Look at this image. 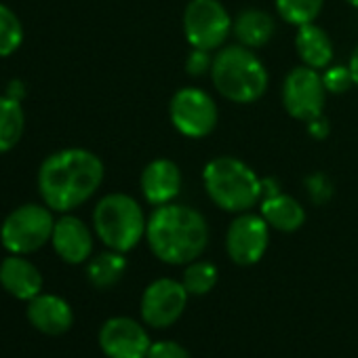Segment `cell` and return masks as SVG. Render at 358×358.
Listing matches in <instances>:
<instances>
[{
    "label": "cell",
    "mask_w": 358,
    "mask_h": 358,
    "mask_svg": "<svg viewBox=\"0 0 358 358\" xmlns=\"http://www.w3.org/2000/svg\"><path fill=\"white\" fill-rule=\"evenodd\" d=\"M282 108L295 120L310 122L320 116L327 101V89L322 83V74L308 66L293 68L282 83Z\"/></svg>",
    "instance_id": "obj_9"
},
{
    "label": "cell",
    "mask_w": 358,
    "mask_h": 358,
    "mask_svg": "<svg viewBox=\"0 0 358 358\" xmlns=\"http://www.w3.org/2000/svg\"><path fill=\"white\" fill-rule=\"evenodd\" d=\"M295 51L303 66L314 68L318 72L329 68L333 62V43L329 34L316 24H306L297 28Z\"/></svg>",
    "instance_id": "obj_18"
},
{
    "label": "cell",
    "mask_w": 358,
    "mask_h": 358,
    "mask_svg": "<svg viewBox=\"0 0 358 358\" xmlns=\"http://www.w3.org/2000/svg\"><path fill=\"white\" fill-rule=\"evenodd\" d=\"M348 68H350V72H352L354 85L358 87V45H356V49H354V51H352V55H350Z\"/></svg>",
    "instance_id": "obj_32"
},
{
    "label": "cell",
    "mask_w": 358,
    "mask_h": 358,
    "mask_svg": "<svg viewBox=\"0 0 358 358\" xmlns=\"http://www.w3.org/2000/svg\"><path fill=\"white\" fill-rule=\"evenodd\" d=\"M51 243L55 253L72 266L85 264L93 255V234L89 226L74 215H62L55 220Z\"/></svg>",
    "instance_id": "obj_14"
},
{
    "label": "cell",
    "mask_w": 358,
    "mask_h": 358,
    "mask_svg": "<svg viewBox=\"0 0 358 358\" xmlns=\"http://www.w3.org/2000/svg\"><path fill=\"white\" fill-rule=\"evenodd\" d=\"M259 215L268 222V226L272 230H278V232H297L303 224H306V209L303 205L280 192L276 196H268V199H262L259 203Z\"/></svg>",
    "instance_id": "obj_17"
},
{
    "label": "cell",
    "mask_w": 358,
    "mask_h": 358,
    "mask_svg": "<svg viewBox=\"0 0 358 358\" xmlns=\"http://www.w3.org/2000/svg\"><path fill=\"white\" fill-rule=\"evenodd\" d=\"M103 175V162L91 150H57L38 169V194L51 211L70 213L99 190Z\"/></svg>",
    "instance_id": "obj_1"
},
{
    "label": "cell",
    "mask_w": 358,
    "mask_h": 358,
    "mask_svg": "<svg viewBox=\"0 0 358 358\" xmlns=\"http://www.w3.org/2000/svg\"><path fill=\"white\" fill-rule=\"evenodd\" d=\"M345 3H348L350 7H354V9H358V0H345Z\"/></svg>",
    "instance_id": "obj_33"
},
{
    "label": "cell",
    "mask_w": 358,
    "mask_h": 358,
    "mask_svg": "<svg viewBox=\"0 0 358 358\" xmlns=\"http://www.w3.org/2000/svg\"><path fill=\"white\" fill-rule=\"evenodd\" d=\"M306 190L314 205H327L333 196V184L324 173H312L306 177Z\"/></svg>",
    "instance_id": "obj_26"
},
{
    "label": "cell",
    "mask_w": 358,
    "mask_h": 358,
    "mask_svg": "<svg viewBox=\"0 0 358 358\" xmlns=\"http://www.w3.org/2000/svg\"><path fill=\"white\" fill-rule=\"evenodd\" d=\"M182 169L169 158H154L145 164L139 177V188L143 199L152 207L175 203L182 192Z\"/></svg>",
    "instance_id": "obj_13"
},
{
    "label": "cell",
    "mask_w": 358,
    "mask_h": 358,
    "mask_svg": "<svg viewBox=\"0 0 358 358\" xmlns=\"http://www.w3.org/2000/svg\"><path fill=\"white\" fill-rule=\"evenodd\" d=\"M0 285L15 299L30 301L43 293V274L24 255H9L0 264Z\"/></svg>",
    "instance_id": "obj_16"
},
{
    "label": "cell",
    "mask_w": 358,
    "mask_h": 358,
    "mask_svg": "<svg viewBox=\"0 0 358 358\" xmlns=\"http://www.w3.org/2000/svg\"><path fill=\"white\" fill-rule=\"evenodd\" d=\"M306 127H308L310 137H312V139H316V141L327 139V137H329V133H331V122H329L322 114H320V116H316V118H312L310 122H306Z\"/></svg>",
    "instance_id": "obj_29"
},
{
    "label": "cell",
    "mask_w": 358,
    "mask_h": 358,
    "mask_svg": "<svg viewBox=\"0 0 358 358\" xmlns=\"http://www.w3.org/2000/svg\"><path fill=\"white\" fill-rule=\"evenodd\" d=\"M150 345L148 331L129 316H114L99 329V348L108 358H145Z\"/></svg>",
    "instance_id": "obj_12"
},
{
    "label": "cell",
    "mask_w": 358,
    "mask_h": 358,
    "mask_svg": "<svg viewBox=\"0 0 358 358\" xmlns=\"http://www.w3.org/2000/svg\"><path fill=\"white\" fill-rule=\"evenodd\" d=\"M213 68V57L211 51L205 49H192L186 57V72L194 78H201L205 74H211Z\"/></svg>",
    "instance_id": "obj_27"
},
{
    "label": "cell",
    "mask_w": 358,
    "mask_h": 358,
    "mask_svg": "<svg viewBox=\"0 0 358 358\" xmlns=\"http://www.w3.org/2000/svg\"><path fill=\"white\" fill-rule=\"evenodd\" d=\"M26 314L36 331L51 337L68 333L74 324V312L70 303L53 293H41L34 299H30Z\"/></svg>",
    "instance_id": "obj_15"
},
{
    "label": "cell",
    "mask_w": 358,
    "mask_h": 358,
    "mask_svg": "<svg viewBox=\"0 0 358 358\" xmlns=\"http://www.w3.org/2000/svg\"><path fill=\"white\" fill-rule=\"evenodd\" d=\"M234 20L220 0H190L184 11V36L192 49L217 51L232 34Z\"/></svg>",
    "instance_id": "obj_8"
},
{
    "label": "cell",
    "mask_w": 358,
    "mask_h": 358,
    "mask_svg": "<svg viewBox=\"0 0 358 358\" xmlns=\"http://www.w3.org/2000/svg\"><path fill=\"white\" fill-rule=\"evenodd\" d=\"M24 93H26V91H24V85H22L20 80H11V83H9V87H7V95H9V97L22 101Z\"/></svg>",
    "instance_id": "obj_31"
},
{
    "label": "cell",
    "mask_w": 358,
    "mask_h": 358,
    "mask_svg": "<svg viewBox=\"0 0 358 358\" xmlns=\"http://www.w3.org/2000/svg\"><path fill=\"white\" fill-rule=\"evenodd\" d=\"M127 272V259L124 253L108 249L103 253H97L87 264V278L97 289H110L114 287Z\"/></svg>",
    "instance_id": "obj_20"
},
{
    "label": "cell",
    "mask_w": 358,
    "mask_h": 358,
    "mask_svg": "<svg viewBox=\"0 0 358 358\" xmlns=\"http://www.w3.org/2000/svg\"><path fill=\"white\" fill-rule=\"evenodd\" d=\"M322 5L324 0H274L278 17L297 28L314 24V20L322 11Z\"/></svg>",
    "instance_id": "obj_22"
},
{
    "label": "cell",
    "mask_w": 358,
    "mask_h": 358,
    "mask_svg": "<svg viewBox=\"0 0 358 358\" xmlns=\"http://www.w3.org/2000/svg\"><path fill=\"white\" fill-rule=\"evenodd\" d=\"M280 184H278V179L274 177H264L262 179V199H268V196H276L280 194Z\"/></svg>",
    "instance_id": "obj_30"
},
{
    "label": "cell",
    "mask_w": 358,
    "mask_h": 358,
    "mask_svg": "<svg viewBox=\"0 0 358 358\" xmlns=\"http://www.w3.org/2000/svg\"><path fill=\"white\" fill-rule=\"evenodd\" d=\"M26 129V112L20 99L0 95V154L13 150Z\"/></svg>",
    "instance_id": "obj_21"
},
{
    "label": "cell",
    "mask_w": 358,
    "mask_h": 358,
    "mask_svg": "<svg viewBox=\"0 0 358 358\" xmlns=\"http://www.w3.org/2000/svg\"><path fill=\"white\" fill-rule=\"evenodd\" d=\"M211 80L217 93L232 103H255L270 85L264 62L243 45L224 47L213 55Z\"/></svg>",
    "instance_id": "obj_4"
},
{
    "label": "cell",
    "mask_w": 358,
    "mask_h": 358,
    "mask_svg": "<svg viewBox=\"0 0 358 358\" xmlns=\"http://www.w3.org/2000/svg\"><path fill=\"white\" fill-rule=\"evenodd\" d=\"M274 20L270 13L262 9H245L234 17L232 34L236 36L238 45L247 49H262L274 36Z\"/></svg>",
    "instance_id": "obj_19"
},
{
    "label": "cell",
    "mask_w": 358,
    "mask_h": 358,
    "mask_svg": "<svg viewBox=\"0 0 358 358\" xmlns=\"http://www.w3.org/2000/svg\"><path fill=\"white\" fill-rule=\"evenodd\" d=\"M217 278H220L217 268L211 262H205L199 257L186 266L182 282L190 295H207L217 285Z\"/></svg>",
    "instance_id": "obj_23"
},
{
    "label": "cell",
    "mask_w": 358,
    "mask_h": 358,
    "mask_svg": "<svg viewBox=\"0 0 358 358\" xmlns=\"http://www.w3.org/2000/svg\"><path fill=\"white\" fill-rule=\"evenodd\" d=\"M203 184L215 207L247 213L262 203V177L236 156L211 158L203 169Z\"/></svg>",
    "instance_id": "obj_3"
},
{
    "label": "cell",
    "mask_w": 358,
    "mask_h": 358,
    "mask_svg": "<svg viewBox=\"0 0 358 358\" xmlns=\"http://www.w3.org/2000/svg\"><path fill=\"white\" fill-rule=\"evenodd\" d=\"M169 118L177 133L190 139H203L215 131L220 110L207 91L199 87H182L169 101Z\"/></svg>",
    "instance_id": "obj_7"
},
{
    "label": "cell",
    "mask_w": 358,
    "mask_h": 358,
    "mask_svg": "<svg viewBox=\"0 0 358 358\" xmlns=\"http://www.w3.org/2000/svg\"><path fill=\"white\" fill-rule=\"evenodd\" d=\"M188 291L184 282L173 278H158L150 282L141 295L139 312L148 327L166 329L182 318L188 306Z\"/></svg>",
    "instance_id": "obj_10"
},
{
    "label": "cell",
    "mask_w": 358,
    "mask_h": 358,
    "mask_svg": "<svg viewBox=\"0 0 358 358\" xmlns=\"http://www.w3.org/2000/svg\"><path fill=\"white\" fill-rule=\"evenodd\" d=\"M270 226L262 215L238 213L226 232V251L236 266H255L268 251Z\"/></svg>",
    "instance_id": "obj_11"
},
{
    "label": "cell",
    "mask_w": 358,
    "mask_h": 358,
    "mask_svg": "<svg viewBox=\"0 0 358 358\" xmlns=\"http://www.w3.org/2000/svg\"><path fill=\"white\" fill-rule=\"evenodd\" d=\"M145 241L156 259L169 266H188L209 245L205 215L188 205L169 203L154 207L145 226Z\"/></svg>",
    "instance_id": "obj_2"
},
{
    "label": "cell",
    "mask_w": 358,
    "mask_h": 358,
    "mask_svg": "<svg viewBox=\"0 0 358 358\" xmlns=\"http://www.w3.org/2000/svg\"><path fill=\"white\" fill-rule=\"evenodd\" d=\"M322 83H324L327 93L339 95V93H345L352 89L354 78H352V72L348 66H329L322 70Z\"/></svg>",
    "instance_id": "obj_25"
},
{
    "label": "cell",
    "mask_w": 358,
    "mask_h": 358,
    "mask_svg": "<svg viewBox=\"0 0 358 358\" xmlns=\"http://www.w3.org/2000/svg\"><path fill=\"white\" fill-rule=\"evenodd\" d=\"M24 43V26L20 17L0 3V57H11Z\"/></svg>",
    "instance_id": "obj_24"
},
{
    "label": "cell",
    "mask_w": 358,
    "mask_h": 358,
    "mask_svg": "<svg viewBox=\"0 0 358 358\" xmlns=\"http://www.w3.org/2000/svg\"><path fill=\"white\" fill-rule=\"evenodd\" d=\"M145 358H192V356L182 343H177L173 339H160L150 345Z\"/></svg>",
    "instance_id": "obj_28"
},
{
    "label": "cell",
    "mask_w": 358,
    "mask_h": 358,
    "mask_svg": "<svg viewBox=\"0 0 358 358\" xmlns=\"http://www.w3.org/2000/svg\"><path fill=\"white\" fill-rule=\"evenodd\" d=\"M55 220L47 205L28 203L13 209L0 226V243L13 255H30L53 236Z\"/></svg>",
    "instance_id": "obj_6"
},
{
    "label": "cell",
    "mask_w": 358,
    "mask_h": 358,
    "mask_svg": "<svg viewBox=\"0 0 358 358\" xmlns=\"http://www.w3.org/2000/svg\"><path fill=\"white\" fill-rule=\"evenodd\" d=\"M148 220L141 205L129 194H108L103 196L93 211V228L97 238L114 251L129 253L141 238H145Z\"/></svg>",
    "instance_id": "obj_5"
}]
</instances>
